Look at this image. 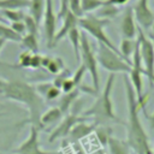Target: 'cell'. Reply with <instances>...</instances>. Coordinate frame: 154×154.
Instances as JSON below:
<instances>
[{
    "instance_id": "1",
    "label": "cell",
    "mask_w": 154,
    "mask_h": 154,
    "mask_svg": "<svg viewBox=\"0 0 154 154\" xmlns=\"http://www.w3.org/2000/svg\"><path fill=\"white\" fill-rule=\"evenodd\" d=\"M124 88L128 105V120L126 125V142L135 154H153L148 134L141 122L140 111L144 109L148 95H143L140 100L130 83L128 76L124 77Z\"/></svg>"
},
{
    "instance_id": "2",
    "label": "cell",
    "mask_w": 154,
    "mask_h": 154,
    "mask_svg": "<svg viewBox=\"0 0 154 154\" xmlns=\"http://www.w3.org/2000/svg\"><path fill=\"white\" fill-rule=\"evenodd\" d=\"M0 93L8 100L24 105L29 112L30 125L41 129L40 118L45 112V100L40 96L36 88L23 81L0 79Z\"/></svg>"
},
{
    "instance_id": "3",
    "label": "cell",
    "mask_w": 154,
    "mask_h": 154,
    "mask_svg": "<svg viewBox=\"0 0 154 154\" xmlns=\"http://www.w3.org/2000/svg\"><path fill=\"white\" fill-rule=\"evenodd\" d=\"M116 76L113 73H109V76L106 79L105 87L101 93L97 94V97L95 102L83 112L82 117H93L95 119L96 125H106L107 123H118V124H125L119 120V118L116 116L114 106L112 101V89L114 85Z\"/></svg>"
},
{
    "instance_id": "4",
    "label": "cell",
    "mask_w": 154,
    "mask_h": 154,
    "mask_svg": "<svg viewBox=\"0 0 154 154\" xmlns=\"http://www.w3.org/2000/svg\"><path fill=\"white\" fill-rule=\"evenodd\" d=\"M108 23H109V20L103 19V18H100L96 14L89 13V14L83 16L78 20V26L84 32H87L90 36H93L97 41V43H102V45L107 46L108 48H111V49L120 53L119 49L113 45V42L111 41V38L108 37V35L105 31V28L108 25Z\"/></svg>"
},
{
    "instance_id": "5",
    "label": "cell",
    "mask_w": 154,
    "mask_h": 154,
    "mask_svg": "<svg viewBox=\"0 0 154 154\" xmlns=\"http://www.w3.org/2000/svg\"><path fill=\"white\" fill-rule=\"evenodd\" d=\"M96 59L97 64L107 70L108 72L116 73H129L131 70V65L120 55V53L108 48L102 43H97L96 48Z\"/></svg>"
},
{
    "instance_id": "6",
    "label": "cell",
    "mask_w": 154,
    "mask_h": 154,
    "mask_svg": "<svg viewBox=\"0 0 154 154\" xmlns=\"http://www.w3.org/2000/svg\"><path fill=\"white\" fill-rule=\"evenodd\" d=\"M81 64H83L85 70L89 72L93 83V91L97 95L100 91V75L97 69L99 64L96 59V52L94 51L87 32L83 30L81 31Z\"/></svg>"
},
{
    "instance_id": "7",
    "label": "cell",
    "mask_w": 154,
    "mask_h": 154,
    "mask_svg": "<svg viewBox=\"0 0 154 154\" xmlns=\"http://www.w3.org/2000/svg\"><path fill=\"white\" fill-rule=\"evenodd\" d=\"M138 48L142 60V66L144 70V76L149 78V81L154 84V46L149 36L146 35L144 31H142L138 28Z\"/></svg>"
},
{
    "instance_id": "8",
    "label": "cell",
    "mask_w": 154,
    "mask_h": 154,
    "mask_svg": "<svg viewBox=\"0 0 154 154\" xmlns=\"http://www.w3.org/2000/svg\"><path fill=\"white\" fill-rule=\"evenodd\" d=\"M132 11L137 26L142 31L149 32L154 28V12L149 6V0H136Z\"/></svg>"
},
{
    "instance_id": "9",
    "label": "cell",
    "mask_w": 154,
    "mask_h": 154,
    "mask_svg": "<svg viewBox=\"0 0 154 154\" xmlns=\"http://www.w3.org/2000/svg\"><path fill=\"white\" fill-rule=\"evenodd\" d=\"M43 29L46 36V47L54 48V37L57 34V13L54 12L53 0H46V7L43 13Z\"/></svg>"
},
{
    "instance_id": "10",
    "label": "cell",
    "mask_w": 154,
    "mask_h": 154,
    "mask_svg": "<svg viewBox=\"0 0 154 154\" xmlns=\"http://www.w3.org/2000/svg\"><path fill=\"white\" fill-rule=\"evenodd\" d=\"M38 131H40L38 128L30 125V130L26 140L14 149V154H49L42 150L40 147Z\"/></svg>"
},
{
    "instance_id": "11",
    "label": "cell",
    "mask_w": 154,
    "mask_h": 154,
    "mask_svg": "<svg viewBox=\"0 0 154 154\" xmlns=\"http://www.w3.org/2000/svg\"><path fill=\"white\" fill-rule=\"evenodd\" d=\"M120 34H122V38H130V40H135L138 34V26L135 20L132 6H126L123 12V17L120 22Z\"/></svg>"
},
{
    "instance_id": "12",
    "label": "cell",
    "mask_w": 154,
    "mask_h": 154,
    "mask_svg": "<svg viewBox=\"0 0 154 154\" xmlns=\"http://www.w3.org/2000/svg\"><path fill=\"white\" fill-rule=\"evenodd\" d=\"M83 119H84V117H79V116L76 114V113H70V114H67V116L61 120V123L51 132L48 141L52 143V142H54V141L58 140V138H63V137L69 136L71 129H72L78 122H81V120H83Z\"/></svg>"
},
{
    "instance_id": "13",
    "label": "cell",
    "mask_w": 154,
    "mask_h": 154,
    "mask_svg": "<svg viewBox=\"0 0 154 154\" xmlns=\"http://www.w3.org/2000/svg\"><path fill=\"white\" fill-rule=\"evenodd\" d=\"M63 26L60 28V30L59 31H57V34H55V37H54V47L57 46V43L59 42V41H61L64 37H67V35H69V32L73 29V28H76V26H78V18L76 17V16H73L70 11H67L66 12V14L63 17Z\"/></svg>"
},
{
    "instance_id": "14",
    "label": "cell",
    "mask_w": 154,
    "mask_h": 154,
    "mask_svg": "<svg viewBox=\"0 0 154 154\" xmlns=\"http://www.w3.org/2000/svg\"><path fill=\"white\" fill-rule=\"evenodd\" d=\"M96 126H97V125H96L95 123L88 124V123H85L84 119H83V120L78 122V123L71 129L69 136H70V138H71L72 142H79V140H82V138L89 136L91 132H94L95 129H96Z\"/></svg>"
},
{
    "instance_id": "15",
    "label": "cell",
    "mask_w": 154,
    "mask_h": 154,
    "mask_svg": "<svg viewBox=\"0 0 154 154\" xmlns=\"http://www.w3.org/2000/svg\"><path fill=\"white\" fill-rule=\"evenodd\" d=\"M108 154H132V150L125 140L111 136L107 142Z\"/></svg>"
},
{
    "instance_id": "16",
    "label": "cell",
    "mask_w": 154,
    "mask_h": 154,
    "mask_svg": "<svg viewBox=\"0 0 154 154\" xmlns=\"http://www.w3.org/2000/svg\"><path fill=\"white\" fill-rule=\"evenodd\" d=\"M36 90L40 94V96L48 102L57 100L61 94V90L54 87L52 83H41L36 87Z\"/></svg>"
},
{
    "instance_id": "17",
    "label": "cell",
    "mask_w": 154,
    "mask_h": 154,
    "mask_svg": "<svg viewBox=\"0 0 154 154\" xmlns=\"http://www.w3.org/2000/svg\"><path fill=\"white\" fill-rule=\"evenodd\" d=\"M42 67H45L52 75H58L65 69V65L60 58L42 55Z\"/></svg>"
},
{
    "instance_id": "18",
    "label": "cell",
    "mask_w": 154,
    "mask_h": 154,
    "mask_svg": "<svg viewBox=\"0 0 154 154\" xmlns=\"http://www.w3.org/2000/svg\"><path fill=\"white\" fill-rule=\"evenodd\" d=\"M63 118V112L59 109V107H51L48 109H46L40 118V125L41 128H45L47 125H51L58 120H60Z\"/></svg>"
},
{
    "instance_id": "19",
    "label": "cell",
    "mask_w": 154,
    "mask_h": 154,
    "mask_svg": "<svg viewBox=\"0 0 154 154\" xmlns=\"http://www.w3.org/2000/svg\"><path fill=\"white\" fill-rule=\"evenodd\" d=\"M81 31L82 30H79V26H76L67 35L70 43L72 46V49H73L75 59L78 63V65L81 64Z\"/></svg>"
},
{
    "instance_id": "20",
    "label": "cell",
    "mask_w": 154,
    "mask_h": 154,
    "mask_svg": "<svg viewBox=\"0 0 154 154\" xmlns=\"http://www.w3.org/2000/svg\"><path fill=\"white\" fill-rule=\"evenodd\" d=\"M79 94H81V90H79L78 88H76V89H73L72 91L66 93V94H64V95L60 97L59 103H58L57 107H59V109L63 112V114L66 113V112H69V109L71 108L72 103L78 99Z\"/></svg>"
},
{
    "instance_id": "21",
    "label": "cell",
    "mask_w": 154,
    "mask_h": 154,
    "mask_svg": "<svg viewBox=\"0 0 154 154\" xmlns=\"http://www.w3.org/2000/svg\"><path fill=\"white\" fill-rule=\"evenodd\" d=\"M137 45V40H130V38H122L120 41V46H119V52L120 55L131 65V57L135 52Z\"/></svg>"
},
{
    "instance_id": "22",
    "label": "cell",
    "mask_w": 154,
    "mask_h": 154,
    "mask_svg": "<svg viewBox=\"0 0 154 154\" xmlns=\"http://www.w3.org/2000/svg\"><path fill=\"white\" fill-rule=\"evenodd\" d=\"M45 7H46V0H30L29 5V11L30 16L40 24L41 20L43 19V13H45Z\"/></svg>"
},
{
    "instance_id": "23",
    "label": "cell",
    "mask_w": 154,
    "mask_h": 154,
    "mask_svg": "<svg viewBox=\"0 0 154 154\" xmlns=\"http://www.w3.org/2000/svg\"><path fill=\"white\" fill-rule=\"evenodd\" d=\"M0 38L5 40L6 42H20L22 41V36L18 35L17 32H14L10 25H7L6 23H1L0 22Z\"/></svg>"
},
{
    "instance_id": "24",
    "label": "cell",
    "mask_w": 154,
    "mask_h": 154,
    "mask_svg": "<svg viewBox=\"0 0 154 154\" xmlns=\"http://www.w3.org/2000/svg\"><path fill=\"white\" fill-rule=\"evenodd\" d=\"M30 0H0V11L4 10H22L29 7Z\"/></svg>"
},
{
    "instance_id": "25",
    "label": "cell",
    "mask_w": 154,
    "mask_h": 154,
    "mask_svg": "<svg viewBox=\"0 0 154 154\" xmlns=\"http://www.w3.org/2000/svg\"><path fill=\"white\" fill-rule=\"evenodd\" d=\"M20 43L26 48L28 52L30 53H38V40L36 35L32 34H25L24 36H22V41Z\"/></svg>"
},
{
    "instance_id": "26",
    "label": "cell",
    "mask_w": 154,
    "mask_h": 154,
    "mask_svg": "<svg viewBox=\"0 0 154 154\" xmlns=\"http://www.w3.org/2000/svg\"><path fill=\"white\" fill-rule=\"evenodd\" d=\"M0 12H1V16L4 17V19L8 20L11 23L23 22L25 18V13L22 10H4Z\"/></svg>"
},
{
    "instance_id": "27",
    "label": "cell",
    "mask_w": 154,
    "mask_h": 154,
    "mask_svg": "<svg viewBox=\"0 0 154 154\" xmlns=\"http://www.w3.org/2000/svg\"><path fill=\"white\" fill-rule=\"evenodd\" d=\"M94 132L96 134V137H97L99 142L103 147H106L107 142H108V138L112 136V129L106 126V125H97Z\"/></svg>"
},
{
    "instance_id": "28",
    "label": "cell",
    "mask_w": 154,
    "mask_h": 154,
    "mask_svg": "<svg viewBox=\"0 0 154 154\" xmlns=\"http://www.w3.org/2000/svg\"><path fill=\"white\" fill-rule=\"evenodd\" d=\"M97 11H99V14H96L97 17L103 18V19H107V20H111V18L116 17L119 13V7H116V6H112V5H105L103 4Z\"/></svg>"
},
{
    "instance_id": "29",
    "label": "cell",
    "mask_w": 154,
    "mask_h": 154,
    "mask_svg": "<svg viewBox=\"0 0 154 154\" xmlns=\"http://www.w3.org/2000/svg\"><path fill=\"white\" fill-rule=\"evenodd\" d=\"M103 2H105V0H81V5H82L84 16L89 14L94 11H97L103 5Z\"/></svg>"
},
{
    "instance_id": "30",
    "label": "cell",
    "mask_w": 154,
    "mask_h": 154,
    "mask_svg": "<svg viewBox=\"0 0 154 154\" xmlns=\"http://www.w3.org/2000/svg\"><path fill=\"white\" fill-rule=\"evenodd\" d=\"M24 24H25V28H26V34H32V35H36L38 34V23L30 16V14H25V18H24Z\"/></svg>"
},
{
    "instance_id": "31",
    "label": "cell",
    "mask_w": 154,
    "mask_h": 154,
    "mask_svg": "<svg viewBox=\"0 0 154 154\" xmlns=\"http://www.w3.org/2000/svg\"><path fill=\"white\" fill-rule=\"evenodd\" d=\"M67 8L69 11L76 16L78 19H81L84 13H83V10H82V5H81V0H69V5H67Z\"/></svg>"
},
{
    "instance_id": "32",
    "label": "cell",
    "mask_w": 154,
    "mask_h": 154,
    "mask_svg": "<svg viewBox=\"0 0 154 154\" xmlns=\"http://www.w3.org/2000/svg\"><path fill=\"white\" fill-rule=\"evenodd\" d=\"M72 76V73H71V71L69 70V69H64L60 73H58V75H55V77H54V79H53V82H52V84L54 85V87H57V88H61V85H63V83L65 82V79H67L69 77H71Z\"/></svg>"
},
{
    "instance_id": "33",
    "label": "cell",
    "mask_w": 154,
    "mask_h": 154,
    "mask_svg": "<svg viewBox=\"0 0 154 154\" xmlns=\"http://www.w3.org/2000/svg\"><path fill=\"white\" fill-rule=\"evenodd\" d=\"M32 54H34V53H30V52H28V51L23 52V53L18 57V64H19V66H22V67H24V69H30Z\"/></svg>"
},
{
    "instance_id": "34",
    "label": "cell",
    "mask_w": 154,
    "mask_h": 154,
    "mask_svg": "<svg viewBox=\"0 0 154 154\" xmlns=\"http://www.w3.org/2000/svg\"><path fill=\"white\" fill-rule=\"evenodd\" d=\"M85 72H87V70H85L84 65H83V64H79V65H78V69L76 70V72H75V73L71 76V78H72V81L75 82L76 87H78V85H79V83H81L82 78L84 77Z\"/></svg>"
},
{
    "instance_id": "35",
    "label": "cell",
    "mask_w": 154,
    "mask_h": 154,
    "mask_svg": "<svg viewBox=\"0 0 154 154\" xmlns=\"http://www.w3.org/2000/svg\"><path fill=\"white\" fill-rule=\"evenodd\" d=\"M11 29L14 31V32H17L18 35H20V36H24L25 34H26V28H25V24H24V22H16V23H11Z\"/></svg>"
},
{
    "instance_id": "36",
    "label": "cell",
    "mask_w": 154,
    "mask_h": 154,
    "mask_svg": "<svg viewBox=\"0 0 154 154\" xmlns=\"http://www.w3.org/2000/svg\"><path fill=\"white\" fill-rule=\"evenodd\" d=\"M76 88H78V87H76V84H75V82L72 81V78H71V77H69V78H67V79H65V82L63 83V85H61L60 90H61L64 94H66V93L72 91V90H73V89H76Z\"/></svg>"
},
{
    "instance_id": "37",
    "label": "cell",
    "mask_w": 154,
    "mask_h": 154,
    "mask_svg": "<svg viewBox=\"0 0 154 154\" xmlns=\"http://www.w3.org/2000/svg\"><path fill=\"white\" fill-rule=\"evenodd\" d=\"M69 5V0H59V11H58V19H63V17L66 14V12L69 11L67 8Z\"/></svg>"
},
{
    "instance_id": "38",
    "label": "cell",
    "mask_w": 154,
    "mask_h": 154,
    "mask_svg": "<svg viewBox=\"0 0 154 154\" xmlns=\"http://www.w3.org/2000/svg\"><path fill=\"white\" fill-rule=\"evenodd\" d=\"M38 67H42V55L38 53H35V54H32V58H31L30 69L36 70Z\"/></svg>"
},
{
    "instance_id": "39",
    "label": "cell",
    "mask_w": 154,
    "mask_h": 154,
    "mask_svg": "<svg viewBox=\"0 0 154 154\" xmlns=\"http://www.w3.org/2000/svg\"><path fill=\"white\" fill-rule=\"evenodd\" d=\"M129 2V0H105V5H112V6H116V7H120V6H124Z\"/></svg>"
},
{
    "instance_id": "40",
    "label": "cell",
    "mask_w": 154,
    "mask_h": 154,
    "mask_svg": "<svg viewBox=\"0 0 154 154\" xmlns=\"http://www.w3.org/2000/svg\"><path fill=\"white\" fill-rule=\"evenodd\" d=\"M73 150H75V154H85V152L82 148V146L79 144V142H73Z\"/></svg>"
},
{
    "instance_id": "41",
    "label": "cell",
    "mask_w": 154,
    "mask_h": 154,
    "mask_svg": "<svg viewBox=\"0 0 154 154\" xmlns=\"http://www.w3.org/2000/svg\"><path fill=\"white\" fill-rule=\"evenodd\" d=\"M148 36H149V38L152 40V42H153V46H154V28H153V29L149 31V35H148Z\"/></svg>"
},
{
    "instance_id": "42",
    "label": "cell",
    "mask_w": 154,
    "mask_h": 154,
    "mask_svg": "<svg viewBox=\"0 0 154 154\" xmlns=\"http://www.w3.org/2000/svg\"><path fill=\"white\" fill-rule=\"evenodd\" d=\"M5 45H6V41L2 40V38H0V52L2 51V48L5 47Z\"/></svg>"
},
{
    "instance_id": "43",
    "label": "cell",
    "mask_w": 154,
    "mask_h": 154,
    "mask_svg": "<svg viewBox=\"0 0 154 154\" xmlns=\"http://www.w3.org/2000/svg\"><path fill=\"white\" fill-rule=\"evenodd\" d=\"M149 120H150V123H152V125L154 126V111H153V113L150 114V117H149Z\"/></svg>"
},
{
    "instance_id": "44",
    "label": "cell",
    "mask_w": 154,
    "mask_h": 154,
    "mask_svg": "<svg viewBox=\"0 0 154 154\" xmlns=\"http://www.w3.org/2000/svg\"><path fill=\"white\" fill-rule=\"evenodd\" d=\"M0 22H1V23H6V20L4 19V17H2L1 14H0Z\"/></svg>"
},
{
    "instance_id": "45",
    "label": "cell",
    "mask_w": 154,
    "mask_h": 154,
    "mask_svg": "<svg viewBox=\"0 0 154 154\" xmlns=\"http://www.w3.org/2000/svg\"><path fill=\"white\" fill-rule=\"evenodd\" d=\"M152 150H153V154H154V146H153V148H152Z\"/></svg>"
},
{
    "instance_id": "46",
    "label": "cell",
    "mask_w": 154,
    "mask_h": 154,
    "mask_svg": "<svg viewBox=\"0 0 154 154\" xmlns=\"http://www.w3.org/2000/svg\"><path fill=\"white\" fill-rule=\"evenodd\" d=\"M101 154H106V153H101Z\"/></svg>"
},
{
    "instance_id": "47",
    "label": "cell",
    "mask_w": 154,
    "mask_h": 154,
    "mask_svg": "<svg viewBox=\"0 0 154 154\" xmlns=\"http://www.w3.org/2000/svg\"><path fill=\"white\" fill-rule=\"evenodd\" d=\"M132 154H135V153H132Z\"/></svg>"
}]
</instances>
